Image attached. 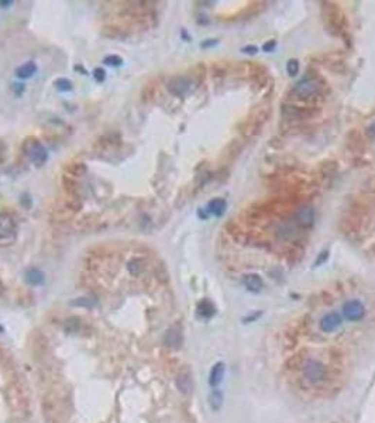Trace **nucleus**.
<instances>
[{
	"label": "nucleus",
	"instance_id": "obj_1",
	"mask_svg": "<svg viewBox=\"0 0 375 423\" xmlns=\"http://www.w3.org/2000/svg\"><path fill=\"white\" fill-rule=\"evenodd\" d=\"M81 208H82L81 196H73V195L65 194V196L59 197L55 202L51 216L58 223H65L71 219H73L78 214V212L81 211Z\"/></svg>",
	"mask_w": 375,
	"mask_h": 423
},
{
	"label": "nucleus",
	"instance_id": "obj_2",
	"mask_svg": "<svg viewBox=\"0 0 375 423\" xmlns=\"http://www.w3.org/2000/svg\"><path fill=\"white\" fill-rule=\"evenodd\" d=\"M21 151L28 161L31 164H34L36 167H42L48 159L47 150L44 148L41 141L33 137V136L26 137L24 141L21 142Z\"/></svg>",
	"mask_w": 375,
	"mask_h": 423
},
{
	"label": "nucleus",
	"instance_id": "obj_3",
	"mask_svg": "<svg viewBox=\"0 0 375 423\" xmlns=\"http://www.w3.org/2000/svg\"><path fill=\"white\" fill-rule=\"evenodd\" d=\"M17 239V225L10 213H0V246H10Z\"/></svg>",
	"mask_w": 375,
	"mask_h": 423
},
{
	"label": "nucleus",
	"instance_id": "obj_4",
	"mask_svg": "<svg viewBox=\"0 0 375 423\" xmlns=\"http://www.w3.org/2000/svg\"><path fill=\"white\" fill-rule=\"evenodd\" d=\"M195 82L194 79L188 78V76H174L168 81V90L169 93H172L174 96H186L189 92H192L194 89Z\"/></svg>",
	"mask_w": 375,
	"mask_h": 423
},
{
	"label": "nucleus",
	"instance_id": "obj_5",
	"mask_svg": "<svg viewBox=\"0 0 375 423\" xmlns=\"http://www.w3.org/2000/svg\"><path fill=\"white\" fill-rule=\"evenodd\" d=\"M320 89H321V85L316 79V78H305L302 79L301 82L295 85L293 88V93L301 99H307L315 96V95H319Z\"/></svg>",
	"mask_w": 375,
	"mask_h": 423
},
{
	"label": "nucleus",
	"instance_id": "obj_6",
	"mask_svg": "<svg viewBox=\"0 0 375 423\" xmlns=\"http://www.w3.org/2000/svg\"><path fill=\"white\" fill-rule=\"evenodd\" d=\"M302 372L305 375V378L310 381V382H319L324 377H326V368L324 366L318 361V360H307L304 367H302Z\"/></svg>",
	"mask_w": 375,
	"mask_h": 423
},
{
	"label": "nucleus",
	"instance_id": "obj_7",
	"mask_svg": "<svg viewBox=\"0 0 375 423\" xmlns=\"http://www.w3.org/2000/svg\"><path fill=\"white\" fill-rule=\"evenodd\" d=\"M343 316L348 322H358L365 316V306L358 299L348 300L343 306Z\"/></svg>",
	"mask_w": 375,
	"mask_h": 423
},
{
	"label": "nucleus",
	"instance_id": "obj_8",
	"mask_svg": "<svg viewBox=\"0 0 375 423\" xmlns=\"http://www.w3.org/2000/svg\"><path fill=\"white\" fill-rule=\"evenodd\" d=\"M177 388L179 389V392L183 395H189L192 394L194 391V375H192V371L189 368H182L181 371L177 374Z\"/></svg>",
	"mask_w": 375,
	"mask_h": 423
},
{
	"label": "nucleus",
	"instance_id": "obj_9",
	"mask_svg": "<svg viewBox=\"0 0 375 423\" xmlns=\"http://www.w3.org/2000/svg\"><path fill=\"white\" fill-rule=\"evenodd\" d=\"M295 220L298 226L307 229L312 227L313 222H315V209L310 205H305L301 209H298V212L295 213Z\"/></svg>",
	"mask_w": 375,
	"mask_h": 423
},
{
	"label": "nucleus",
	"instance_id": "obj_10",
	"mask_svg": "<svg viewBox=\"0 0 375 423\" xmlns=\"http://www.w3.org/2000/svg\"><path fill=\"white\" fill-rule=\"evenodd\" d=\"M341 322H343V319H341V315L340 313L330 312V313H327V315H324L321 317V320H320V329L324 333H332V332H334L341 324Z\"/></svg>",
	"mask_w": 375,
	"mask_h": 423
},
{
	"label": "nucleus",
	"instance_id": "obj_11",
	"mask_svg": "<svg viewBox=\"0 0 375 423\" xmlns=\"http://www.w3.org/2000/svg\"><path fill=\"white\" fill-rule=\"evenodd\" d=\"M164 341H165L168 347H171V349H179L182 346V341H183L181 327L179 326H172L171 329H168L167 333H165V337H164Z\"/></svg>",
	"mask_w": 375,
	"mask_h": 423
},
{
	"label": "nucleus",
	"instance_id": "obj_12",
	"mask_svg": "<svg viewBox=\"0 0 375 423\" xmlns=\"http://www.w3.org/2000/svg\"><path fill=\"white\" fill-rule=\"evenodd\" d=\"M224 371H226V367H224V363H222V361L216 363L214 366L212 367L210 374H209V384H210L212 388H217L222 384Z\"/></svg>",
	"mask_w": 375,
	"mask_h": 423
},
{
	"label": "nucleus",
	"instance_id": "obj_13",
	"mask_svg": "<svg viewBox=\"0 0 375 423\" xmlns=\"http://www.w3.org/2000/svg\"><path fill=\"white\" fill-rule=\"evenodd\" d=\"M243 283H244V286L250 292H255V294L260 292L263 289V286H264V282H263L261 277L258 274H249V275H246L244 280H243Z\"/></svg>",
	"mask_w": 375,
	"mask_h": 423
},
{
	"label": "nucleus",
	"instance_id": "obj_14",
	"mask_svg": "<svg viewBox=\"0 0 375 423\" xmlns=\"http://www.w3.org/2000/svg\"><path fill=\"white\" fill-rule=\"evenodd\" d=\"M226 208H227L226 200L222 199V197H216V199H213V200L209 202L206 211H208V213H210V214H214V216L220 217L223 213L226 212Z\"/></svg>",
	"mask_w": 375,
	"mask_h": 423
},
{
	"label": "nucleus",
	"instance_id": "obj_15",
	"mask_svg": "<svg viewBox=\"0 0 375 423\" xmlns=\"http://www.w3.org/2000/svg\"><path fill=\"white\" fill-rule=\"evenodd\" d=\"M37 64L36 62H33V61H28V62H26V64H23L21 67H18L17 70H16V75L20 78V79H28V78H31L36 72H37Z\"/></svg>",
	"mask_w": 375,
	"mask_h": 423
},
{
	"label": "nucleus",
	"instance_id": "obj_16",
	"mask_svg": "<svg viewBox=\"0 0 375 423\" xmlns=\"http://www.w3.org/2000/svg\"><path fill=\"white\" fill-rule=\"evenodd\" d=\"M24 280L31 286H38L44 282V274L37 268H30L24 275Z\"/></svg>",
	"mask_w": 375,
	"mask_h": 423
},
{
	"label": "nucleus",
	"instance_id": "obj_17",
	"mask_svg": "<svg viewBox=\"0 0 375 423\" xmlns=\"http://www.w3.org/2000/svg\"><path fill=\"white\" fill-rule=\"evenodd\" d=\"M214 313H216V308L209 299H203L197 303V315L199 316H202L205 319H210Z\"/></svg>",
	"mask_w": 375,
	"mask_h": 423
},
{
	"label": "nucleus",
	"instance_id": "obj_18",
	"mask_svg": "<svg viewBox=\"0 0 375 423\" xmlns=\"http://www.w3.org/2000/svg\"><path fill=\"white\" fill-rule=\"evenodd\" d=\"M127 271L130 272V275H133V277H139V275H141L143 274V271H144V260L143 258H139V257H134V258H131L128 263H127Z\"/></svg>",
	"mask_w": 375,
	"mask_h": 423
},
{
	"label": "nucleus",
	"instance_id": "obj_19",
	"mask_svg": "<svg viewBox=\"0 0 375 423\" xmlns=\"http://www.w3.org/2000/svg\"><path fill=\"white\" fill-rule=\"evenodd\" d=\"M65 169H67V172L70 174V175H72V176H84V175H86V172H88V167H86V164H84V162H79V161H73V162H70L67 167H65Z\"/></svg>",
	"mask_w": 375,
	"mask_h": 423
},
{
	"label": "nucleus",
	"instance_id": "obj_20",
	"mask_svg": "<svg viewBox=\"0 0 375 423\" xmlns=\"http://www.w3.org/2000/svg\"><path fill=\"white\" fill-rule=\"evenodd\" d=\"M282 114L288 119H304L305 117L306 112L301 107H296V106H284L282 109Z\"/></svg>",
	"mask_w": 375,
	"mask_h": 423
},
{
	"label": "nucleus",
	"instance_id": "obj_21",
	"mask_svg": "<svg viewBox=\"0 0 375 423\" xmlns=\"http://www.w3.org/2000/svg\"><path fill=\"white\" fill-rule=\"evenodd\" d=\"M209 404H210V408L213 410H219L222 408L223 405V394L220 391L214 389L212 394L209 395Z\"/></svg>",
	"mask_w": 375,
	"mask_h": 423
},
{
	"label": "nucleus",
	"instance_id": "obj_22",
	"mask_svg": "<svg viewBox=\"0 0 375 423\" xmlns=\"http://www.w3.org/2000/svg\"><path fill=\"white\" fill-rule=\"evenodd\" d=\"M54 86H55V89L58 92H62V93L71 92L73 89V84H72V81L68 79V78H58V79H55V82H54Z\"/></svg>",
	"mask_w": 375,
	"mask_h": 423
},
{
	"label": "nucleus",
	"instance_id": "obj_23",
	"mask_svg": "<svg viewBox=\"0 0 375 423\" xmlns=\"http://www.w3.org/2000/svg\"><path fill=\"white\" fill-rule=\"evenodd\" d=\"M103 62L106 64V65H110V67H120V65H123V58L119 55H107L105 59H103Z\"/></svg>",
	"mask_w": 375,
	"mask_h": 423
},
{
	"label": "nucleus",
	"instance_id": "obj_24",
	"mask_svg": "<svg viewBox=\"0 0 375 423\" xmlns=\"http://www.w3.org/2000/svg\"><path fill=\"white\" fill-rule=\"evenodd\" d=\"M286 70H288L289 76H295V75L298 73V70H299V64H298V61H296V59H289L288 64H286Z\"/></svg>",
	"mask_w": 375,
	"mask_h": 423
},
{
	"label": "nucleus",
	"instance_id": "obj_25",
	"mask_svg": "<svg viewBox=\"0 0 375 423\" xmlns=\"http://www.w3.org/2000/svg\"><path fill=\"white\" fill-rule=\"evenodd\" d=\"M72 305H76V306H86V308H89V306H93V305H95V299H90V298H81V299H78V300H73Z\"/></svg>",
	"mask_w": 375,
	"mask_h": 423
},
{
	"label": "nucleus",
	"instance_id": "obj_26",
	"mask_svg": "<svg viewBox=\"0 0 375 423\" xmlns=\"http://www.w3.org/2000/svg\"><path fill=\"white\" fill-rule=\"evenodd\" d=\"M93 76H95V79H96V82H103L105 79H106V70H103V68H96V70H93Z\"/></svg>",
	"mask_w": 375,
	"mask_h": 423
},
{
	"label": "nucleus",
	"instance_id": "obj_27",
	"mask_svg": "<svg viewBox=\"0 0 375 423\" xmlns=\"http://www.w3.org/2000/svg\"><path fill=\"white\" fill-rule=\"evenodd\" d=\"M275 45H277V42L274 41V40H271V41L265 42L264 45H263V50H264L265 53H271V51H274Z\"/></svg>",
	"mask_w": 375,
	"mask_h": 423
},
{
	"label": "nucleus",
	"instance_id": "obj_28",
	"mask_svg": "<svg viewBox=\"0 0 375 423\" xmlns=\"http://www.w3.org/2000/svg\"><path fill=\"white\" fill-rule=\"evenodd\" d=\"M329 258V251H323V253L320 254V257H318V260H316V263H315V265H321L326 260Z\"/></svg>",
	"mask_w": 375,
	"mask_h": 423
},
{
	"label": "nucleus",
	"instance_id": "obj_29",
	"mask_svg": "<svg viewBox=\"0 0 375 423\" xmlns=\"http://www.w3.org/2000/svg\"><path fill=\"white\" fill-rule=\"evenodd\" d=\"M13 90L17 96H20L24 92V85L23 84H13Z\"/></svg>",
	"mask_w": 375,
	"mask_h": 423
},
{
	"label": "nucleus",
	"instance_id": "obj_30",
	"mask_svg": "<svg viewBox=\"0 0 375 423\" xmlns=\"http://www.w3.org/2000/svg\"><path fill=\"white\" fill-rule=\"evenodd\" d=\"M243 53H246V54H255L257 53V47H251V45H249V47H246V48H243Z\"/></svg>",
	"mask_w": 375,
	"mask_h": 423
},
{
	"label": "nucleus",
	"instance_id": "obj_31",
	"mask_svg": "<svg viewBox=\"0 0 375 423\" xmlns=\"http://www.w3.org/2000/svg\"><path fill=\"white\" fill-rule=\"evenodd\" d=\"M214 44H217V40H213V41L202 42V48H208V47H212V45H214Z\"/></svg>",
	"mask_w": 375,
	"mask_h": 423
},
{
	"label": "nucleus",
	"instance_id": "obj_32",
	"mask_svg": "<svg viewBox=\"0 0 375 423\" xmlns=\"http://www.w3.org/2000/svg\"><path fill=\"white\" fill-rule=\"evenodd\" d=\"M12 4H13L12 0H6V1H1V0H0V6H1V7H7V6H12Z\"/></svg>",
	"mask_w": 375,
	"mask_h": 423
},
{
	"label": "nucleus",
	"instance_id": "obj_33",
	"mask_svg": "<svg viewBox=\"0 0 375 423\" xmlns=\"http://www.w3.org/2000/svg\"><path fill=\"white\" fill-rule=\"evenodd\" d=\"M368 133H370L371 136H374L375 137V123H373V124H371V127L368 128Z\"/></svg>",
	"mask_w": 375,
	"mask_h": 423
}]
</instances>
